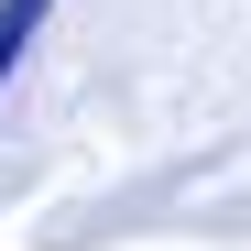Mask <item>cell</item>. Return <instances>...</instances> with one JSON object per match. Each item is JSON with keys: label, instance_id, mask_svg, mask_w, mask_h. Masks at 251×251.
<instances>
[{"label": "cell", "instance_id": "6da1fadb", "mask_svg": "<svg viewBox=\"0 0 251 251\" xmlns=\"http://www.w3.org/2000/svg\"><path fill=\"white\" fill-rule=\"evenodd\" d=\"M44 11H55V0H0V88L22 76V55H33V33H44Z\"/></svg>", "mask_w": 251, "mask_h": 251}]
</instances>
